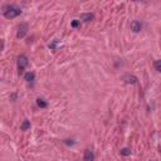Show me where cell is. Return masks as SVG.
Listing matches in <instances>:
<instances>
[{"label": "cell", "instance_id": "cell-14", "mask_svg": "<svg viewBox=\"0 0 161 161\" xmlns=\"http://www.w3.org/2000/svg\"><path fill=\"white\" fill-rule=\"evenodd\" d=\"M78 24H79V22H77V20H74V22H72V27H78Z\"/></svg>", "mask_w": 161, "mask_h": 161}, {"label": "cell", "instance_id": "cell-11", "mask_svg": "<svg viewBox=\"0 0 161 161\" xmlns=\"http://www.w3.org/2000/svg\"><path fill=\"white\" fill-rule=\"evenodd\" d=\"M58 45H59V40H53L52 43H49V44H48V47H49V48L52 49V50H56Z\"/></svg>", "mask_w": 161, "mask_h": 161}, {"label": "cell", "instance_id": "cell-1", "mask_svg": "<svg viewBox=\"0 0 161 161\" xmlns=\"http://www.w3.org/2000/svg\"><path fill=\"white\" fill-rule=\"evenodd\" d=\"M20 14H22V10L15 6H10V8H8L6 10H4V16H5L6 19H13Z\"/></svg>", "mask_w": 161, "mask_h": 161}, {"label": "cell", "instance_id": "cell-5", "mask_svg": "<svg viewBox=\"0 0 161 161\" xmlns=\"http://www.w3.org/2000/svg\"><path fill=\"white\" fill-rule=\"evenodd\" d=\"M95 160V155L91 150H84V155H83V161H93Z\"/></svg>", "mask_w": 161, "mask_h": 161}, {"label": "cell", "instance_id": "cell-8", "mask_svg": "<svg viewBox=\"0 0 161 161\" xmlns=\"http://www.w3.org/2000/svg\"><path fill=\"white\" fill-rule=\"evenodd\" d=\"M24 78H25V80H27L28 83H32L33 80H34V73H32V72H28V73H25Z\"/></svg>", "mask_w": 161, "mask_h": 161}, {"label": "cell", "instance_id": "cell-6", "mask_svg": "<svg viewBox=\"0 0 161 161\" xmlns=\"http://www.w3.org/2000/svg\"><path fill=\"white\" fill-rule=\"evenodd\" d=\"M141 28H142V25L140 22H137V20H133V22L131 23V30L135 32V33H138L141 30Z\"/></svg>", "mask_w": 161, "mask_h": 161}, {"label": "cell", "instance_id": "cell-12", "mask_svg": "<svg viewBox=\"0 0 161 161\" xmlns=\"http://www.w3.org/2000/svg\"><path fill=\"white\" fill-rule=\"evenodd\" d=\"M121 155H124V156H129V155H131V150H130V149H127V147H125V149H122V150H121Z\"/></svg>", "mask_w": 161, "mask_h": 161}, {"label": "cell", "instance_id": "cell-7", "mask_svg": "<svg viewBox=\"0 0 161 161\" xmlns=\"http://www.w3.org/2000/svg\"><path fill=\"white\" fill-rule=\"evenodd\" d=\"M93 14H91V13H87V14H82L80 15V20H83V22H91V20H93Z\"/></svg>", "mask_w": 161, "mask_h": 161}, {"label": "cell", "instance_id": "cell-3", "mask_svg": "<svg viewBox=\"0 0 161 161\" xmlns=\"http://www.w3.org/2000/svg\"><path fill=\"white\" fill-rule=\"evenodd\" d=\"M122 80H124L126 84H135V83H137V77L131 76V74H126L122 77Z\"/></svg>", "mask_w": 161, "mask_h": 161}, {"label": "cell", "instance_id": "cell-13", "mask_svg": "<svg viewBox=\"0 0 161 161\" xmlns=\"http://www.w3.org/2000/svg\"><path fill=\"white\" fill-rule=\"evenodd\" d=\"M154 66H155V68H156V71H159V72H161V61H155V63H154Z\"/></svg>", "mask_w": 161, "mask_h": 161}, {"label": "cell", "instance_id": "cell-2", "mask_svg": "<svg viewBox=\"0 0 161 161\" xmlns=\"http://www.w3.org/2000/svg\"><path fill=\"white\" fill-rule=\"evenodd\" d=\"M28 66V58L25 56H19L18 57V68H19V73H23L24 68Z\"/></svg>", "mask_w": 161, "mask_h": 161}, {"label": "cell", "instance_id": "cell-15", "mask_svg": "<svg viewBox=\"0 0 161 161\" xmlns=\"http://www.w3.org/2000/svg\"><path fill=\"white\" fill-rule=\"evenodd\" d=\"M64 142L67 143V145H73V143H74L73 141H72V140H66V141H64Z\"/></svg>", "mask_w": 161, "mask_h": 161}, {"label": "cell", "instance_id": "cell-10", "mask_svg": "<svg viewBox=\"0 0 161 161\" xmlns=\"http://www.w3.org/2000/svg\"><path fill=\"white\" fill-rule=\"evenodd\" d=\"M37 105L39 106V107H42V108H45L47 106H48V103H47L44 100H42V98H38L37 100Z\"/></svg>", "mask_w": 161, "mask_h": 161}, {"label": "cell", "instance_id": "cell-9", "mask_svg": "<svg viewBox=\"0 0 161 161\" xmlns=\"http://www.w3.org/2000/svg\"><path fill=\"white\" fill-rule=\"evenodd\" d=\"M28 129H30V122H29L28 120H25L23 122V125L20 126V130H22V131H27Z\"/></svg>", "mask_w": 161, "mask_h": 161}, {"label": "cell", "instance_id": "cell-4", "mask_svg": "<svg viewBox=\"0 0 161 161\" xmlns=\"http://www.w3.org/2000/svg\"><path fill=\"white\" fill-rule=\"evenodd\" d=\"M27 32H28V25L25 23H22V24H20V27H19V30H18L16 37H18V38H24V35L27 34Z\"/></svg>", "mask_w": 161, "mask_h": 161}]
</instances>
